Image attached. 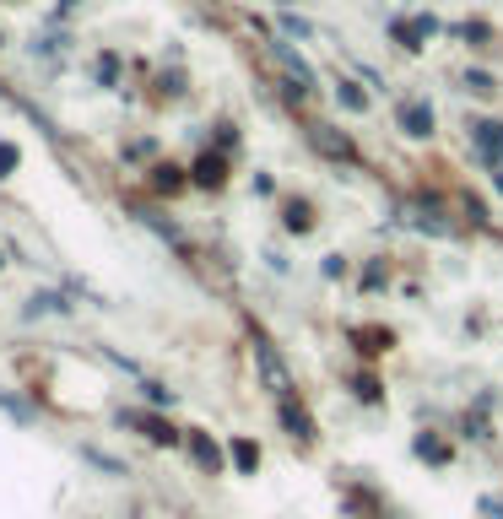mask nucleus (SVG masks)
<instances>
[{
	"instance_id": "f257e3e1",
	"label": "nucleus",
	"mask_w": 503,
	"mask_h": 519,
	"mask_svg": "<svg viewBox=\"0 0 503 519\" xmlns=\"http://www.w3.org/2000/svg\"><path fill=\"white\" fill-rule=\"evenodd\" d=\"M401 222H412V228H422V233H433V238H449L455 233V222L444 217L433 201H406V211H401Z\"/></svg>"
},
{
	"instance_id": "f03ea898",
	"label": "nucleus",
	"mask_w": 503,
	"mask_h": 519,
	"mask_svg": "<svg viewBox=\"0 0 503 519\" xmlns=\"http://www.w3.org/2000/svg\"><path fill=\"white\" fill-rule=\"evenodd\" d=\"M309 141H314V152H320V157H330V163H357V146L341 136L336 125H314Z\"/></svg>"
},
{
	"instance_id": "7ed1b4c3",
	"label": "nucleus",
	"mask_w": 503,
	"mask_h": 519,
	"mask_svg": "<svg viewBox=\"0 0 503 519\" xmlns=\"http://www.w3.org/2000/svg\"><path fill=\"white\" fill-rule=\"evenodd\" d=\"M271 55H276V65H282L287 76H293V87H314V71L303 65V55H298L293 44H282V38H276V44H271Z\"/></svg>"
},
{
	"instance_id": "20e7f679",
	"label": "nucleus",
	"mask_w": 503,
	"mask_h": 519,
	"mask_svg": "<svg viewBox=\"0 0 503 519\" xmlns=\"http://www.w3.org/2000/svg\"><path fill=\"white\" fill-rule=\"evenodd\" d=\"M184 444H190V455H195V465H201L206 476H217V471H222V449L211 444V438H206L201 428H190V438H184Z\"/></svg>"
},
{
	"instance_id": "39448f33",
	"label": "nucleus",
	"mask_w": 503,
	"mask_h": 519,
	"mask_svg": "<svg viewBox=\"0 0 503 519\" xmlns=\"http://www.w3.org/2000/svg\"><path fill=\"white\" fill-rule=\"evenodd\" d=\"M276 411H282V422H287V433L293 438H314V422H309V411H303L293 395H282V401H276Z\"/></svg>"
},
{
	"instance_id": "423d86ee",
	"label": "nucleus",
	"mask_w": 503,
	"mask_h": 519,
	"mask_svg": "<svg viewBox=\"0 0 503 519\" xmlns=\"http://www.w3.org/2000/svg\"><path fill=\"white\" fill-rule=\"evenodd\" d=\"M471 136H476V146H482V157H503V125L498 119H476Z\"/></svg>"
},
{
	"instance_id": "0eeeda50",
	"label": "nucleus",
	"mask_w": 503,
	"mask_h": 519,
	"mask_svg": "<svg viewBox=\"0 0 503 519\" xmlns=\"http://www.w3.org/2000/svg\"><path fill=\"white\" fill-rule=\"evenodd\" d=\"M401 130H406V136H433V109H428V103H406V109H401Z\"/></svg>"
},
{
	"instance_id": "6e6552de",
	"label": "nucleus",
	"mask_w": 503,
	"mask_h": 519,
	"mask_svg": "<svg viewBox=\"0 0 503 519\" xmlns=\"http://www.w3.org/2000/svg\"><path fill=\"white\" fill-rule=\"evenodd\" d=\"M119 422H125V428H147V433H152V444H174V438H179L163 417H136V411H125Z\"/></svg>"
},
{
	"instance_id": "1a4fd4ad",
	"label": "nucleus",
	"mask_w": 503,
	"mask_h": 519,
	"mask_svg": "<svg viewBox=\"0 0 503 519\" xmlns=\"http://www.w3.org/2000/svg\"><path fill=\"white\" fill-rule=\"evenodd\" d=\"M195 184H206V190H211V184H222V157H217V152L195 163Z\"/></svg>"
},
{
	"instance_id": "9d476101",
	"label": "nucleus",
	"mask_w": 503,
	"mask_h": 519,
	"mask_svg": "<svg viewBox=\"0 0 503 519\" xmlns=\"http://www.w3.org/2000/svg\"><path fill=\"white\" fill-rule=\"evenodd\" d=\"M55 309L65 314V309H71V303H65L60 292H44V298H33V309H28V314H55Z\"/></svg>"
},
{
	"instance_id": "9b49d317",
	"label": "nucleus",
	"mask_w": 503,
	"mask_h": 519,
	"mask_svg": "<svg viewBox=\"0 0 503 519\" xmlns=\"http://www.w3.org/2000/svg\"><path fill=\"white\" fill-rule=\"evenodd\" d=\"M87 460L98 465V471H109V476H119V471H125V465H119L114 455H103V449H87Z\"/></svg>"
},
{
	"instance_id": "f8f14e48",
	"label": "nucleus",
	"mask_w": 503,
	"mask_h": 519,
	"mask_svg": "<svg viewBox=\"0 0 503 519\" xmlns=\"http://www.w3.org/2000/svg\"><path fill=\"white\" fill-rule=\"evenodd\" d=\"M233 455H238V465H244V471H255L260 449H255V444H233Z\"/></svg>"
},
{
	"instance_id": "ddd939ff",
	"label": "nucleus",
	"mask_w": 503,
	"mask_h": 519,
	"mask_svg": "<svg viewBox=\"0 0 503 519\" xmlns=\"http://www.w3.org/2000/svg\"><path fill=\"white\" fill-rule=\"evenodd\" d=\"M466 87H471V92H482V98H487V92H493V76H487V71H471V76H466Z\"/></svg>"
},
{
	"instance_id": "4468645a",
	"label": "nucleus",
	"mask_w": 503,
	"mask_h": 519,
	"mask_svg": "<svg viewBox=\"0 0 503 519\" xmlns=\"http://www.w3.org/2000/svg\"><path fill=\"white\" fill-rule=\"evenodd\" d=\"M287 228H293V233H303V228H309V211H303V206H293V211H287Z\"/></svg>"
},
{
	"instance_id": "2eb2a0df",
	"label": "nucleus",
	"mask_w": 503,
	"mask_h": 519,
	"mask_svg": "<svg viewBox=\"0 0 503 519\" xmlns=\"http://www.w3.org/2000/svg\"><path fill=\"white\" fill-rule=\"evenodd\" d=\"M147 401H152V406H168V401H174V395H168L163 384H147Z\"/></svg>"
},
{
	"instance_id": "dca6fc26",
	"label": "nucleus",
	"mask_w": 503,
	"mask_h": 519,
	"mask_svg": "<svg viewBox=\"0 0 503 519\" xmlns=\"http://www.w3.org/2000/svg\"><path fill=\"white\" fill-rule=\"evenodd\" d=\"M11 163H17V152H11L6 141H0V179H6V173H11Z\"/></svg>"
},
{
	"instance_id": "f3484780",
	"label": "nucleus",
	"mask_w": 503,
	"mask_h": 519,
	"mask_svg": "<svg viewBox=\"0 0 503 519\" xmlns=\"http://www.w3.org/2000/svg\"><path fill=\"white\" fill-rule=\"evenodd\" d=\"M0 265H6V260H0Z\"/></svg>"
}]
</instances>
